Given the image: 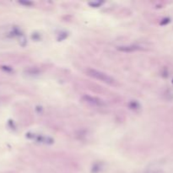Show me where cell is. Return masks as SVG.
<instances>
[]
</instances>
